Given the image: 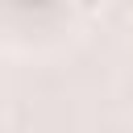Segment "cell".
Here are the masks:
<instances>
[{
    "label": "cell",
    "instance_id": "1",
    "mask_svg": "<svg viewBox=\"0 0 133 133\" xmlns=\"http://www.w3.org/2000/svg\"><path fill=\"white\" fill-rule=\"evenodd\" d=\"M129 21H133V17H129Z\"/></svg>",
    "mask_w": 133,
    "mask_h": 133
}]
</instances>
